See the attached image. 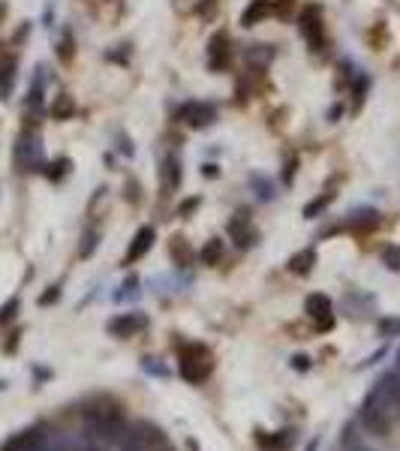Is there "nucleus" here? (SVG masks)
Listing matches in <instances>:
<instances>
[{"instance_id": "obj_1", "label": "nucleus", "mask_w": 400, "mask_h": 451, "mask_svg": "<svg viewBox=\"0 0 400 451\" xmlns=\"http://www.w3.org/2000/svg\"><path fill=\"white\" fill-rule=\"evenodd\" d=\"M358 418L376 436H388L392 433L394 421H400V376L397 373H385L370 388V394L365 397V403L358 409Z\"/></svg>"}, {"instance_id": "obj_2", "label": "nucleus", "mask_w": 400, "mask_h": 451, "mask_svg": "<svg viewBox=\"0 0 400 451\" xmlns=\"http://www.w3.org/2000/svg\"><path fill=\"white\" fill-rule=\"evenodd\" d=\"M214 370V361H211V352L205 346H199V343H190V346L181 349V376L187 379V382H205L208 376H211Z\"/></svg>"}, {"instance_id": "obj_3", "label": "nucleus", "mask_w": 400, "mask_h": 451, "mask_svg": "<svg viewBox=\"0 0 400 451\" xmlns=\"http://www.w3.org/2000/svg\"><path fill=\"white\" fill-rule=\"evenodd\" d=\"M301 36L310 42L313 51L325 49V33H322V12L316 6H307L301 15Z\"/></svg>"}, {"instance_id": "obj_4", "label": "nucleus", "mask_w": 400, "mask_h": 451, "mask_svg": "<svg viewBox=\"0 0 400 451\" xmlns=\"http://www.w3.org/2000/svg\"><path fill=\"white\" fill-rule=\"evenodd\" d=\"M307 313L313 316L316 319V328H331V301L325 295H319V292H313V295H307Z\"/></svg>"}, {"instance_id": "obj_5", "label": "nucleus", "mask_w": 400, "mask_h": 451, "mask_svg": "<svg viewBox=\"0 0 400 451\" xmlns=\"http://www.w3.org/2000/svg\"><path fill=\"white\" fill-rule=\"evenodd\" d=\"M208 63H211V69H226V63H229V36L223 31L214 36L211 45H208Z\"/></svg>"}, {"instance_id": "obj_6", "label": "nucleus", "mask_w": 400, "mask_h": 451, "mask_svg": "<svg viewBox=\"0 0 400 451\" xmlns=\"http://www.w3.org/2000/svg\"><path fill=\"white\" fill-rule=\"evenodd\" d=\"M181 117H184L190 126H205V124L214 121V108L205 105V103H187L181 108Z\"/></svg>"}, {"instance_id": "obj_7", "label": "nucleus", "mask_w": 400, "mask_h": 451, "mask_svg": "<svg viewBox=\"0 0 400 451\" xmlns=\"http://www.w3.org/2000/svg\"><path fill=\"white\" fill-rule=\"evenodd\" d=\"M135 328H144V319L142 316H133V313L130 316H117V319L108 322V331H112L115 337H130Z\"/></svg>"}, {"instance_id": "obj_8", "label": "nucleus", "mask_w": 400, "mask_h": 451, "mask_svg": "<svg viewBox=\"0 0 400 451\" xmlns=\"http://www.w3.org/2000/svg\"><path fill=\"white\" fill-rule=\"evenodd\" d=\"M40 151H42L40 142L31 139V135H24V139L18 142V148H15V160L22 162V166L31 169V166H36V157H40Z\"/></svg>"}, {"instance_id": "obj_9", "label": "nucleus", "mask_w": 400, "mask_h": 451, "mask_svg": "<svg viewBox=\"0 0 400 451\" xmlns=\"http://www.w3.org/2000/svg\"><path fill=\"white\" fill-rule=\"evenodd\" d=\"M151 244H153V229H151V226H144V229H142L139 235H135L133 247H130V253H126V262H133V259L144 256V253L151 250Z\"/></svg>"}, {"instance_id": "obj_10", "label": "nucleus", "mask_w": 400, "mask_h": 451, "mask_svg": "<svg viewBox=\"0 0 400 451\" xmlns=\"http://www.w3.org/2000/svg\"><path fill=\"white\" fill-rule=\"evenodd\" d=\"M229 232L235 235L238 247H250V244H253V232L247 229V214H238V216H235V220L229 223Z\"/></svg>"}, {"instance_id": "obj_11", "label": "nucleus", "mask_w": 400, "mask_h": 451, "mask_svg": "<svg viewBox=\"0 0 400 451\" xmlns=\"http://www.w3.org/2000/svg\"><path fill=\"white\" fill-rule=\"evenodd\" d=\"M268 12H271V3H268V0H256V3H250L247 12L241 15V24H244V27H253V22H262V18H265Z\"/></svg>"}, {"instance_id": "obj_12", "label": "nucleus", "mask_w": 400, "mask_h": 451, "mask_svg": "<svg viewBox=\"0 0 400 451\" xmlns=\"http://www.w3.org/2000/svg\"><path fill=\"white\" fill-rule=\"evenodd\" d=\"M12 78H15V63H12V58H0V96L9 94V87H12Z\"/></svg>"}, {"instance_id": "obj_13", "label": "nucleus", "mask_w": 400, "mask_h": 451, "mask_svg": "<svg viewBox=\"0 0 400 451\" xmlns=\"http://www.w3.org/2000/svg\"><path fill=\"white\" fill-rule=\"evenodd\" d=\"M162 178H166V187H169V189H178V184H181L178 157H166V166H162Z\"/></svg>"}, {"instance_id": "obj_14", "label": "nucleus", "mask_w": 400, "mask_h": 451, "mask_svg": "<svg viewBox=\"0 0 400 451\" xmlns=\"http://www.w3.org/2000/svg\"><path fill=\"white\" fill-rule=\"evenodd\" d=\"M220 259H223V241H220V238H214V241L202 250V262H205V265H217Z\"/></svg>"}, {"instance_id": "obj_15", "label": "nucleus", "mask_w": 400, "mask_h": 451, "mask_svg": "<svg viewBox=\"0 0 400 451\" xmlns=\"http://www.w3.org/2000/svg\"><path fill=\"white\" fill-rule=\"evenodd\" d=\"M313 250H304V253H298V256L292 259V271H295V274H307V271H310L313 268Z\"/></svg>"}, {"instance_id": "obj_16", "label": "nucleus", "mask_w": 400, "mask_h": 451, "mask_svg": "<svg viewBox=\"0 0 400 451\" xmlns=\"http://www.w3.org/2000/svg\"><path fill=\"white\" fill-rule=\"evenodd\" d=\"M383 262L392 271H400V247H385L383 250Z\"/></svg>"}, {"instance_id": "obj_17", "label": "nucleus", "mask_w": 400, "mask_h": 451, "mask_svg": "<svg viewBox=\"0 0 400 451\" xmlns=\"http://www.w3.org/2000/svg\"><path fill=\"white\" fill-rule=\"evenodd\" d=\"M379 331H383L385 337H397L400 334V319H379Z\"/></svg>"}, {"instance_id": "obj_18", "label": "nucleus", "mask_w": 400, "mask_h": 451, "mask_svg": "<svg viewBox=\"0 0 400 451\" xmlns=\"http://www.w3.org/2000/svg\"><path fill=\"white\" fill-rule=\"evenodd\" d=\"M328 202H331V196H319V198H316V202H310V205L304 207V216H316V214H319V211H322V207L328 205Z\"/></svg>"}, {"instance_id": "obj_19", "label": "nucleus", "mask_w": 400, "mask_h": 451, "mask_svg": "<svg viewBox=\"0 0 400 451\" xmlns=\"http://www.w3.org/2000/svg\"><path fill=\"white\" fill-rule=\"evenodd\" d=\"M15 310H18V298H12V301H9V304L3 307V310H0V325L12 319V316H15Z\"/></svg>"}, {"instance_id": "obj_20", "label": "nucleus", "mask_w": 400, "mask_h": 451, "mask_svg": "<svg viewBox=\"0 0 400 451\" xmlns=\"http://www.w3.org/2000/svg\"><path fill=\"white\" fill-rule=\"evenodd\" d=\"M97 250V232L85 235V244H81V256H90V253Z\"/></svg>"}, {"instance_id": "obj_21", "label": "nucleus", "mask_w": 400, "mask_h": 451, "mask_svg": "<svg viewBox=\"0 0 400 451\" xmlns=\"http://www.w3.org/2000/svg\"><path fill=\"white\" fill-rule=\"evenodd\" d=\"M72 112V103H69V96H60L58 99V105H54V114L63 117V114H69Z\"/></svg>"}, {"instance_id": "obj_22", "label": "nucleus", "mask_w": 400, "mask_h": 451, "mask_svg": "<svg viewBox=\"0 0 400 451\" xmlns=\"http://www.w3.org/2000/svg\"><path fill=\"white\" fill-rule=\"evenodd\" d=\"M292 367H295V370H307V367H310V358L295 355V358H292Z\"/></svg>"}, {"instance_id": "obj_23", "label": "nucleus", "mask_w": 400, "mask_h": 451, "mask_svg": "<svg viewBox=\"0 0 400 451\" xmlns=\"http://www.w3.org/2000/svg\"><path fill=\"white\" fill-rule=\"evenodd\" d=\"M205 178H217V169L214 166H205Z\"/></svg>"}, {"instance_id": "obj_24", "label": "nucleus", "mask_w": 400, "mask_h": 451, "mask_svg": "<svg viewBox=\"0 0 400 451\" xmlns=\"http://www.w3.org/2000/svg\"><path fill=\"white\" fill-rule=\"evenodd\" d=\"M394 373L400 376V349H397V370H394Z\"/></svg>"}, {"instance_id": "obj_25", "label": "nucleus", "mask_w": 400, "mask_h": 451, "mask_svg": "<svg viewBox=\"0 0 400 451\" xmlns=\"http://www.w3.org/2000/svg\"><path fill=\"white\" fill-rule=\"evenodd\" d=\"M356 451H367V448H356Z\"/></svg>"}]
</instances>
